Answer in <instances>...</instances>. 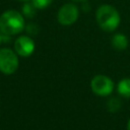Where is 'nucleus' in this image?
<instances>
[{
  "mask_svg": "<svg viewBox=\"0 0 130 130\" xmlns=\"http://www.w3.org/2000/svg\"><path fill=\"white\" fill-rule=\"evenodd\" d=\"M127 129H128V130H130V119H129V121H128V125H127Z\"/></svg>",
  "mask_w": 130,
  "mask_h": 130,
  "instance_id": "12",
  "label": "nucleus"
},
{
  "mask_svg": "<svg viewBox=\"0 0 130 130\" xmlns=\"http://www.w3.org/2000/svg\"><path fill=\"white\" fill-rule=\"evenodd\" d=\"M18 68V57L10 49H0V71L6 75L12 74Z\"/></svg>",
  "mask_w": 130,
  "mask_h": 130,
  "instance_id": "3",
  "label": "nucleus"
},
{
  "mask_svg": "<svg viewBox=\"0 0 130 130\" xmlns=\"http://www.w3.org/2000/svg\"><path fill=\"white\" fill-rule=\"evenodd\" d=\"M35 6L30 5V4H25L23 6V13L27 16V17H31L35 14Z\"/></svg>",
  "mask_w": 130,
  "mask_h": 130,
  "instance_id": "11",
  "label": "nucleus"
},
{
  "mask_svg": "<svg viewBox=\"0 0 130 130\" xmlns=\"http://www.w3.org/2000/svg\"><path fill=\"white\" fill-rule=\"evenodd\" d=\"M112 45L116 50H125L128 47V39L123 34H116L112 39Z\"/></svg>",
  "mask_w": 130,
  "mask_h": 130,
  "instance_id": "7",
  "label": "nucleus"
},
{
  "mask_svg": "<svg viewBox=\"0 0 130 130\" xmlns=\"http://www.w3.org/2000/svg\"><path fill=\"white\" fill-rule=\"evenodd\" d=\"M118 92L125 98L130 99V78H124L118 83Z\"/></svg>",
  "mask_w": 130,
  "mask_h": 130,
  "instance_id": "8",
  "label": "nucleus"
},
{
  "mask_svg": "<svg viewBox=\"0 0 130 130\" xmlns=\"http://www.w3.org/2000/svg\"><path fill=\"white\" fill-rule=\"evenodd\" d=\"M52 1L53 0H31L32 5L39 9H44V8L48 7L52 3Z\"/></svg>",
  "mask_w": 130,
  "mask_h": 130,
  "instance_id": "10",
  "label": "nucleus"
},
{
  "mask_svg": "<svg viewBox=\"0 0 130 130\" xmlns=\"http://www.w3.org/2000/svg\"><path fill=\"white\" fill-rule=\"evenodd\" d=\"M96 21L102 29L106 31H113L120 23V15L116 8L105 4L99 7L96 11Z\"/></svg>",
  "mask_w": 130,
  "mask_h": 130,
  "instance_id": "2",
  "label": "nucleus"
},
{
  "mask_svg": "<svg viewBox=\"0 0 130 130\" xmlns=\"http://www.w3.org/2000/svg\"><path fill=\"white\" fill-rule=\"evenodd\" d=\"M76 1H82V0H76Z\"/></svg>",
  "mask_w": 130,
  "mask_h": 130,
  "instance_id": "15",
  "label": "nucleus"
},
{
  "mask_svg": "<svg viewBox=\"0 0 130 130\" xmlns=\"http://www.w3.org/2000/svg\"><path fill=\"white\" fill-rule=\"evenodd\" d=\"M2 40H3V37H2V35H0V44H1V42H2Z\"/></svg>",
  "mask_w": 130,
  "mask_h": 130,
  "instance_id": "13",
  "label": "nucleus"
},
{
  "mask_svg": "<svg viewBox=\"0 0 130 130\" xmlns=\"http://www.w3.org/2000/svg\"><path fill=\"white\" fill-rule=\"evenodd\" d=\"M90 87H91V90L95 94L107 96L110 93H112L114 89V82L110 77L100 74V75L94 76L91 79Z\"/></svg>",
  "mask_w": 130,
  "mask_h": 130,
  "instance_id": "4",
  "label": "nucleus"
},
{
  "mask_svg": "<svg viewBox=\"0 0 130 130\" xmlns=\"http://www.w3.org/2000/svg\"><path fill=\"white\" fill-rule=\"evenodd\" d=\"M24 28V19L20 12L7 10L0 16V31L4 36L17 35Z\"/></svg>",
  "mask_w": 130,
  "mask_h": 130,
  "instance_id": "1",
  "label": "nucleus"
},
{
  "mask_svg": "<svg viewBox=\"0 0 130 130\" xmlns=\"http://www.w3.org/2000/svg\"><path fill=\"white\" fill-rule=\"evenodd\" d=\"M107 106H108V110L110 112H116L121 108V102H120V100L114 98V99H111L108 101Z\"/></svg>",
  "mask_w": 130,
  "mask_h": 130,
  "instance_id": "9",
  "label": "nucleus"
},
{
  "mask_svg": "<svg viewBox=\"0 0 130 130\" xmlns=\"http://www.w3.org/2000/svg\"><path fill=\"white\" fill-rule=\"evenodd\" d=\"M20 1H27V0H20Z\"/></svg>",
  "mask_w": 130,
  "mask_h": 130,
  "instance_id": "14",
  "label": "nucleus"
},
{
  "mask_svg": "<svg viewBox=\"0 0 130 130\" xmlns=\"http://www.w3.org/2000/svg\"><path fill=\"white\" fill-rule=\"evenodd\" d=\"M14 49L17 55L21 57H28L35 51V43L29 37L21 36L15 41Z\"/></svg>",
  "mask_w": 130,
  "mask_h": 130,
  "instance_id": "6",
  "label": "nucleus"
},
{
  "mask_svg": "<svg viewBox=\"0 0 130 130\" xmlns=\"http://www.w3.org/2000/svg\"><path fill=\"white\" fill-rule=\"evenodd\" d=\"M78 18V9L74 4H64L58 12V21L63 25H70Z\"/></svg>",
  "mask_w": 130,
  "mask_h": 130,
  "instance_id": "5",
  "label": "nucleus"
}]
</instances>
